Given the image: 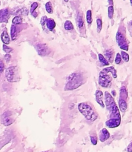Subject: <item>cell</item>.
<instances>
[{"label":"cell","instance_id":"1","mask_svg":"<svg viewBox=\"0 0 132 152\" xmlns=\"http://www.w3.org/2000/svg\"><path fill=\"white\" fill-rule=\"evenodd\" d=\"M105 96V106L109 112L108 119L105 122V126L110 129H114L120 126L121 123V115L120 109L116 104L114 97L111 96L109 92L106 91L104 94Z\"/></svg>","mask_w":132,"mask_h":152},{"label":"cell","instance_id":"2","mask_svg":"<svg viewBox=\"0 0 132 152\" xmlns=\"http://www.w3.org/2000/svg\"><path fill=\"white\" fill-rule=\"evenodd\" d=\"M117 70L113 66H108L99 72L98 83L104 88H109L112 83L113 78H117Z\"/></svg>","mask_w":132,"mask_h":152},{"label":"cell","instance_id":"3","mask_svg":"<svg viewBox=\"0 0 132 152\" xmlns=\"http://www.w3.org/2000/svg\"><path fill=\"white\" fill-rule=\"evenodd\" d=\"M78 110L87 120L93 122L98 118V114L94 108L88 102H81L78 105Z\"/></svg>","mask_w":132,"mask_h":152},{"label":"cell","instance_id":"4","mask_svg":"<svg viewBox=\"0 0 132 152\" xmlns=\"http://www.w3.org/2000/svg\"><path fill=\"white\" fill-rule=\"evenodd\" d=\"M83 83V79L80 74H77V73H74V74H71L69 77H68L67 80L66 85H65V91H71L77 89V88L82 86Z\"/></svg>","mask_w":132,"mask_h":152},{"label":"cell","instance_id":"5","mask_svg":"<svg viewBox=\"0 0 132 152\" xmlns=\"http://www.w3.org/2000/svg\"><path fill=\"white\" fill-rule=\"evenodd\" d=\"M5 77L9 83L16 82L18 78V71L16 66H10L7 68L5 71Z\"/></svg>","mask_w":132,"mask_h":152},{"label":"cell","instance_id":"6","mask_svg":"<svg viewBox=\"0 0 132 152\" xmlns=\"http://www.w3.org/2000/svg\"><path fill=\"white\" fill-rule=\"evenodd\" d=\"M116 41H117V43L120 48L125 50V51L128 50V43L125 34L122 33L121 31H118L116 34Z\"/></svg>","mask_w":132,"mask_h":152},{"label":"cell","instance_id":"7","mask_svg":"<svg viewBox=\"0 0 132 152\" xmlns=\"http://www.w3.org/2000/svg\"><path fill=\"white\" fill-rule=\"evenodd\" d=\"M10 12L8 8H4L0 10V22L7 23L10 16Z\"/></svg>","mask_w":132,"mask_h":152},{"label":"cell","instance_id":"8","mask_svg":"<svg viewBox=\"0 0 132 152\" xmlns=\"http://www.w3.org/2000/svg\"><path fill=\"white\" fill-rule=\"evenodd\" d=\"M35 48L36 50L37 53L39 56H45L48 53V48H47V46L45 45L44 44H38L35 46Z\"/></svg>","mask_w":132,"mask_h":152},{"label":"cell","instance_id":"9","mask_svg":"<svg viewBox=\"0 0 132 152\" xmlns=\"http://www.w3.org/2000/svg\"><path fill=\"white\" fill-rule=\"evenodd\" d=\"M1 122H2L3 125L5 126H8L13 123V120H12L11 114L8 111L4 113L3 115L1 116Z\"/></svg>","mask_w":132,"mask_h":152},{"label":"cell","instance_id":"10","mask_svg":"<svg viewBox=\"0 0 132 152\" xmlns=\"http://www.w3.org/2000/svg\"><path fill=\"white\" fill-rule=\"evenodd\" d=\"M96 101L102 108H105V102H104V95L101 91L97 90L95 93Z\"/></svg>","mask_w":132,"mask_h":152},{"label":"cell","instance_id":"11","mask_svg":"<svg viewBox=\"0 0 132 152\" xmlns=\"http://www.w3.org/2000/svg\"><path fill=\"white\" fill-rule=\"evenodd\" d=\"M109 137H110V133L106 129H102V130L99 132V139L102 142H104L106 140H108L109 139Z\"/></svg>","mask_w":132,"mask_h":152},{"label":"cell","instance_id":"12","mask_svg":"<svg viewBox=\"0 0 132 152\" xmlns=\"http://www.w3.org/2000/svg\"><path fill=\"white\" fill-rule=\"evenodd\" d=\"M45 25L47 30L50 31H53L54 28H56V22H55L54 19H51V18H47L45 21Z\"/></svg>","mask_w":132,"mask_h":152},{"label":"cell","instance_id":"13","mask_svg":"<svg viewBox=\"0 0 132 152\" xmlns=\"http://www.w3.org/2000/svg\"><path fill=\"white\" fill-rule=\"evenodd\" d=\"M76 21H77V27H78L79 31L82 32V29L84 28V25H85V22H84V19H83L82 13H79V14L77 15V19H76Z\"/></svg>","mask_w":132,"mask_h":152},{"label":"cell","instance_id":"14","mask_svg":"<svg viewBox=\"0 0 132 152\" xmlns=\"http://www.w3.org/2000/svg\"><path fill=\"white\" fill-rule=\"evenodd\" d=\"M10 14H13L15 16H20V15H26L27 16L28 14V10L25 7H21V8H18L17 10L10 12Z\"/></svg>","mask_w":132,"mask_h":152},{"label":"cell","instance_id":"15","mask_svg":"<svg viewBox=\"0 0 132 152\" xmlns=\"http://www.w3.org/2000/svg\"><path fill=\"white\" fill-rule=\"evenodd\" d=\"M1 40L4 45H9L10 42V39L7 31H4L1 34Z\"/></svg>","mask_w":132,"mask_h":152},{"label":"cell","instance_id":"16","mask_svg":"<svg viewBox=\"0 0 132 152\" xmlns=\"http://www.w3.org/2000/svg\"><path fill=\"white\" fill-rule=\"evenodd\" d=\"M128 105L126 100L122 99H119V109L123 113H125L127 110Z\"/></svg>","mask_w":132,"mask_h":152},{"label":"cell","instance_id":"17","mask_svg":"<svg viewBox=\"0 0 132 152\" xmlns=\"http://www.w3.org/2000/svg\"><path fill=\"white\" fill-rule=\"evenodd\" d=\"M18 32H17V28L16 25H12L11 28H10V37H11V39L13 41H15L17 38Z\"/></svg>","mask_w":132,"mask_h":152},{"label":"cell","instance_id":"18","mask_svg":"<svg viewBox=\"0 0 132 152\" xmlns=\"http://www.w3.org/2000/svg\"><path fill=\"white\" fill-rule=\"evenodd\" d=\"M128 98V91L125 86H122L120 90V99L126 100Z\"/></svg>","mask_w":132,"mask_h":152},{"label":"cell","instance_id":"19","mask_svg":"<svg viewBox=\"0 0 132 152\" xmlns=\"http://www.w3.org/2000/svg\"><path fill=\"white\" fill-rule=\"evenodd\" d=\"M38 7H39V3L36 2V1H34V2H33L31 5L30 12H31L32 16H34V18H36L37 16H38V13H36V11H35L36 9Z\"/></svg>","mask_w":132,"mask_h":152},{"label":"cell","instance_id":"20","mask_svg":"<svg viewBox=\"0 0 132 152\" xmlns=\"http://www.w3.org/2000/svg\"><path fill=\"white\" fill-rule=\"evenodd\" d=\"M113 55H114V51L111 49H109V50H107L105 51V57L106 58L107 60L109 62H113Z\"/></svg>","mask_w":132,"mask_h":152},{"label":"cell","instance_id":"21","mask_svg":"<svg viewBox=\"0 0 132 152\" xmlns=\"http://www.w3.org/2000/svg\"><path fill=\"white\" fill-rule=\"evenodd\" d=\"M98 59H99V62H100L102 65H105V66L109 65V62H108L106 59V58H105L103 55L101 54V53H99V54H98Z\"/></svg>","mask_w":132,"mask_h":152},{"label":"cell","instance_id":"22","mask_svg":"<svg viewBox=\"0 0 132 152\" xmlns=\"http://www.w3.org/2000/svg\"><path fill=\"white\" fill-rule=\"evenodd\" d=\"M64 28H65L66 31H72V30H74V25H73L72 22H71L70 20H67L65 21V24H64Z\"/></svg>","mask_w":132,"mask_h":152},{"label":"cell","instance_id":"23","mask_svg":"<svg viewBox=\"0 0 132 152\" xmlns=\"http://www.w3.org/2000/svg\"><path fill=\"white\" fill-rule=\"evenodd\" d=\"M86 22L88 25L92 24L93 19H92V11L91 10H88L86 12Z\"/></svg>","mask_w":132,"mask_h":152},{"label":"cell","instance_id":"24","mask_svg":"<svg viewBox=\"0 0 132 152\" xmlns=\"http://www.w3.org/2000/svg\"><path fill=\"white\" fill-rule=\"evenodd\" d=\"M22 18L20 16H16L13 17V19H12V24L14 25H18L22 24Z\"/></svg>","mask_w":132,"mask_h":152},{"label":"cell","instance_id":"25","mask_svg":"<svg viewBox=\"0 0 132 152\" xmlns=\"http://www.w3.org/2000/svg\"><path fill=\"white\" fill-rule=\"evenodd\" d=\"M45 10L47 11V13H50V14H52L53 13V6H52V4L50 1H47V2L45 3Z\"/></svg>","mask_w":132,"mask_h":152},{"label":"cell","instance_id":"26","mask_svg":"<svg viewBox=\"0 0 132 152\" xmlns=\"http://www.w3.org/2000/svg\"><path fill=\"white\" fill-rule=\"evenodd\" d=\"M114 6L113 5H109L108 7V18L110 19H113V16H114Z\"/></svg>","mask_w":132,"mask_h":152},{"label":"cell","instance_id":"27","mask_svg":"<svg viewBox=\"0 0 132 152\" xmlns=\"http://www.w3.org/2000/svg\"><path fill=\"white\" fill-rule=\"evenodd\" d=\"M120 55H121L122 59H123V60H124L125 62H128L129 61V59H130V57H129L128 53L127 52L125 51V50H122L121 53H120Z\"/></svg>","mask_w":132,"mask_h":152},{"label":"cell","instance_id":"28","mask_svg":"<svg viewBox=\"0 0 132 152\" xmlns=\"http://www.w3.org/2000/svg\"><path fill=\"white\" fill-rule=\"evenodd\" d=\"M96 27H97V33H100L102 28V22L100 18L96 19Z\"/></svg>","mask_w":132,"mask_h":152},{"label":"cell","instance_id":"29","mask_svg":"<svg viewBox=\"0 0 132 152\" xmlns=\"http://www.w3.org/2000/svg\"><path fill=\"white\" fill-rule=\"evenodd\" d=\"M2 49L4 50V52H5L6 53H10V52L13 51V48L9 46H7V45H2Z\"/></svg>","mask_w":132,"mask_h":152},{"label":"cell","instance_id":"30","mask_svg":"<svg viewBox=\"0 0 132 152\" xmlns=\"http://www.w3.org/2000/svg\"><path fill=\"white\" fill-rule=\"evenodd\" d=\"M121 61H122L121 55H120V53H117L115 56V63L117 64V65H120V64L121 63Z\"/></svg>","mask_w":132,"mask_h":152},{"label":"cell","instance_id":"31","mask_svg":"<svg viewBox=\"0 0 132 152\" xmlns=\"http://www.w3.org/2000/svg\"><path fill=\"white\" fill-rule=\"evenodd\" d=\"M90 142H91V143L93 144V145H96V144H97V142H98L97 137H96V136H90Z\"/></svg>","mask_w":132,"mask_h":152},{"label":"cell","instance_id":"32","mask_svg":"<svg viewBox=\"0 0 132 152\" xmlns=\"http://www.w3.org/2000/svg\"><path fill=\"white\" fill-rule=\"evenodd\" d=\"M47 16H43L41 18V20H40V24H41V25L42 26L43 29L44 28V25H45V21L46 19H47Z\"/></svg>","mask_w":132,"mask_h":152},{"label":"cell","instance_id":"33","mask_svg":"<svg viewBox=\"0 0 132 152\" xmlns=\"http://www.w3.org/2000/svg\"><path fill=\"white\" fill-rule=\"evenodd\" d=\"M4 70V64L2 60H0V73H2Z\"/></svg>","mask_w":132,"mask_h":152},{"label":"cell","instance_id":"34","mask_svg":"<svg viewBox=\"0 0 132 152\" xmlns=\"http://www.w3.org/2000/svg\"><path fill=\"white\" fill-rule=\"evenodd\" d=\"M4 59H5L6 62H8L10 60V59H11V56H10V55L9 54V53H7V54L4 55Z\"/></svg>","mask_w":132,"mask_h":152},{"label":"cell","instance_id":"35","mask_svg":"<svg viewBox=\"0 0 132 152\" xmlns=\"http://www.w3.org/2000/svg\"><path fill=\"white\" fill-rule=\"evenodd\" d=\"M126 150H127V152H132V142L128 145L127 149Z\"/></svg>","mask_w":132,"mask_h":152},{"label":"cell","instance_id":"36","mask_svg":"<svg viewBox=\"0 0 132 152\" xmlns=\"http://www.w3.org/2000/svg\"><path fill=\"white\" fill-rule=\"evenodd\" d=\"M108 4H109L110 5H113V4H114L113 0H108Z\"/></svg>","mask_w":132,"mask_h":152},{"label":"cell","instance_id":"37","mask_svg":"<svg viewBox=\"0 0 132 152\" xmlns=\"http://www.w3.org/2000/svg\"><path fill=\"white\" fill-rule=\"evenodd\" d=\"M112 93H113V96H116V91H113Z\"/></svg>","mask_w":132,"mask_h":152},{"label":"cell","instance_id":"38","mask_svg":"<svg viewBox=\"0 0 132 152\" xmlns=\"http://www.w3.org/2000/svg\"><path fill=\"white\" fill-rule=\"evenodd\" d=\"M130 3H131V5L132 6V0H130Z\"/></svg>","mask_w":132,"mask_h":152},{"label":"cell","instance_id":"39","mask_svg":"<svg viewBox=\"0 0 132 152\" xmlns=\"http://www.w3.org/2000/svg\"><path fill=\"white\" fill-rule=\"evenodd\" d=\"M68 1H69V0H64V1H65V2H68Z\"/></svg>","mask_w":132,"mask_h":152},{"label":"cell","instance_id":"40","mask_svg":"<svg viewBox=\"0 0 132 152\" xmlns=\"http://www.w3.org/2000/svg\"><path fill=\"white\" fill-rule=\"evenodd\" d=\"M131 26L132 27V21H131Z\"/></svg>","mask_w":132,"mask_h":152},{"label":"cell","instance_id":"41","mask_svg":"<svg viewBox=\"0 0 132 152\" xmlns=\"http://www.w3.org/2000/svg\"><path fill=\"white\" fill-rule=\"evenodd\" d=\"M42 152H48V151H42Z\"/></svg>","mask_w":132,"mask_h":152},{"label":"cell","instance_id":"42","mask_svg":"<svg viewBox=\"0 0 132 152\" xmlns=\"http://www.w3.org/2000/svg\"><path fill=\"white\" fill-rule=\"evenodd\" d=\"M0 5H1V1H0Z\"/></svg>","mask_w":132,"mask_h":152},{"label":"cell","instance_id":"43","mask_svg":"<svg viewBox=\"0 0 132 152\" xmlns=\"http://www.w3.org/2000/svg\"><path fill=\"white\" fill-rule=\"evenodd\" d=\"M124 1H125V0H124Z\"/></svg>","mask_w":132,"mask_h":152}]
</instances>
